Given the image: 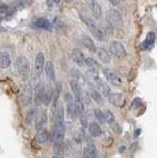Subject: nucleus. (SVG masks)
I'll return each mask as SVG.
<instances>
[{"label": "nucleus", "instance_id": "nucleus-1", "mask_svg": "<svg viewBox=\"0 0 157 158\" xmlns=\"http://www.w3.org/2000/svg\"><path fill=\"white\" fill-rule=\"evenodd\" d=\"M80 18L83 21V23L87 26L88 30L92 33V35L96 39H98L99 41H106V34L104 32V30H102L98 27L96 23L93 21L92 18H90L88 15H85L83 13H80Z\"/></svg>", "mask_w": 157, "mask_h": 158}, {"label": "nucleus", "instance_id": "nucleus-2", "mask_svg": "<svg viewBox=\"0 0 157 158\" xmlns=\"http://www.w3.org/2000/svg\"><path fill=\"white\" fill-rule=\"evenodd\" d=\"M65 132H66V126H65L64 121L56 122V125H55V127H53L52 137H51V139H52L53 144L60 145L63 141V139H64Z\"/></svg>", "mask_w": 157, "mask_h": 158}, {"label": "nucleus", "instance_id": "nucleus-3", "mask_svg": "<svg viewBox=\"0 0 157 158\" xmlns=\"http://www.w3.org/2000/svg\"><path fill=\"white\" fill-rule=\"evenodd\" d=\"M16 65H17V70L19 75L21 76L22 79H27L30 76V63H29V60L27 59V57L25 56H19L17 58L16 61Z\"/></svg>", "mask_w": 157, "mask_h": 158}, {"label": "nucleus", "instance_id": "nucleus-4", "mask_svg": "<svg viewBox=\"0 0 157 158\" xmlns=\"http://www.w3.org/2000/svg\"><path fill=\"white\" fill-rule=\"evenodd\" d=\"M107 22L112 27L120 28L122 25V18L120 12H118L115 9H111L107 12Z\"/></svg>", "mask_w": 157, "mask_h": 158}, {"label": "nucleus", "instance_id": "nucleus-5", "mask_svg": "<svg viewBox=\"0 0 157 158\" xmlns=\"http://www.w3.org/2000/svg\"><path fill=\"white\" fill-rule=\"evenodd\" d=\"M111 53L119 58H124L126 56V51L121 42L114 41L111 44Z\"/></svg>", "mask_w": 157, "mask_h": 158}, {"label": "nucleus", "instance_id": "nucleus-6", "mask_svg": "<svg viewBox=\"0 0 157 158\" xmlns=\"http://www.w3.org/2000/svg\"><path fill=\"white\" fill-rule=\"evenodd\" d=\"M47 123V112L46 109L40 107L37 111V115H36V118H35V125H36V128L39 131L43 130V126Z\"/></svg>", "mask_w": 157, "mask_h": 158}, {"label": "nucleus", "instance_id": "nucleus-7", "mask_svg": "<svg viewBox=\"0 0 157 158\" xmlns=\"http://www.w3.org/2000/svg\"><path fill=\"white\" fill-rule=\"evenodd\" d=\"M46 60L45 56L42 52H39L35 59V73L37 77H40L43 71V69L46 67Z\"/></svg>", "mask_w": 157, "mask_h": 158}, {"label": "nucleus", "instance_id": "nucleus-8", "mask_svg": "<svg viewBox=\"0 0 157 158\" xmlns=\"http://www.w3.org/2000/svg\"><path fill=\"white\" fill-rule=\"evenodd\" d=\"M64 99H65L66 104H67V113H68V115L71 116L72 118H74V116L77 115L74 97H73L70 93L66 92L65 96H64Z\"/></svg>", "mask_w": 157, "mask_h": 158}, {"label": "nucleus", "instance_id": "nucleus-9", "mask_svg": "<svg viewBox=\"0 0 157 158\" xmlns=\"http://www.w3.org/2000/svg\"><path fill=\"white\" fill-rule=\"evenodd\" d=\"M103 73H104V75L107 78V80L110 81L113 85H115V86H121L122 85L121 78L118 76L115 72H113L111 69L104 68V69H103Z\"/></svg>", "mask_w": 157, "mask_h": 158}, {"label": "nucleus", "instance_id": "nucleus-10", "mask_svg": "<svg viewBox=\"0 0 157 158\" xmlns=\"http://www.w3.org/2000/svg\"><path fill=\"white\" fill-rule=\"evenodd\" d=\"M71 57H72V60L74 61L77 65H79V66L85 65L86 58L84 56V54H83V52L80 51L79 48L73 49V51L71 52Z\"/></svg>", "mask_w": 157, "mask_h": 158}, {"label": "nucleus", "instance_id": "nucleus-11", "mask_svg": "<svg viewBox=\"0 0 157 158\" xmlns=\"http://www.w3.org/2000/svg\"><path fill=\"white\" fill-rule=\"evenodd\" d=\"M43 96H45V86L40 83L35 88V94H34V101L36 106H40L43 103Z\"/></svg>", "mask_w": 157, "mask_h": 158}, {"label": "nucleus", "instance_id": "nucleus-12", "mask_svg": "<svg viewBox=\"0 0 157 158\" xmlns=\"http://www.w3.org/2000/svg\"><path fill=\"white\" fill-rule=\"evenodd\" d=\"M86 80L87 82L92 86H96L98 82L101 80V78L99 76V73L96 70V69H89L86 72Z\"/></svg>", "mask_w": 157, "mask_h": 158}, {"label": "nucleus", "instance_id": "nucleus-13", "mask_svg": "<svg viewBox=\"0 0 157 158\" xmlns=\"http://www.w3.org/2000/svg\"><path fill=\"white\" fill-rule=\"evenodd\" d=\"M51 22L50 20H48L47 18H38L35 21L32 23V26L35 29H39V30H50L51 29Z\"/></svg>", "mask_w": 157, "mask_h": 158}, {"label": "nucleus", "instance_id": "nucleus-14", "mask_svg": "<svg viewBox=\"0 0 157 158\" xmlns=\"http://www.w3.org/2000/svg\"><path fill=\"white\" fill-rule=\"evenodd\" d=\"M155 40H156L155 34L152 33V32L148 33L146 35V38L144 40V42L140 44V48L141 49H149L154 44Z\"/></svg>", "mask_w": 157, "mask_h": 158}, {"label": "nucleus", "instance_id": "nucleus-15", "mask_svg": "<svg viewBox=\"0 0 157 158\" xmlns=\"http://www.w3.org/2000/svg\"><path fill=\"white\" fill-rule=\"evenodd\" d=\"M33 88L31 87H26L25 89L23 90L22 94H21V102L24 106L29 105L32 101V98H33Z\"/></svg>", "mask_w": 157, "mask_h": 158}, {"label": "nucleus", "instance_id": "nucleus-16", "mask_svg": "<svg viewBox=\"0 0 157 158\" xmlns=\"http://www.w3.org/2000/svg\"><path fill=\"white\" fill-rule=\"evenodd\" d=\"M53 98V89L51 83L47 84L45 86V96H43V105L48 106L52 101V99Z\"/></svg>", "mask_w": 157, "mask_h": 158}, {"label": "nucleus", "instance_id": "nucleus-17", "mask_svg": "<svg viewBox=\"0 0 157 158\" xmlns=\"http://www.w3.org/2000/svg\"><path fill=\"white\" fill-rule=\"evenodd\" d=\"M96 87L98 89V91H99L103 96H105V97L108 96V97H109L111 95V88H110V86L108 85V84L105 81H103L102 79L99 82H98Z\"/></svg>", "mask_w": 157, "mask_h": 158}, {"label": "nucleus", "instance_id": "nucleus-18", "mask_svg": "<svg viewBox=\"0 0 157 158\" xmlns=\"http://www.w3.org/2000/svg\"><path fill=\"white\" fill-rule=\"evenodd\" d=\"M69 85L71 88V91L74 95V99H81V93L82 89L80 87V83L76 80H71L69 82Z\"/></svg>", "mask_w": 157, "mask_h": 158}, {"label": "nucleus", "instance_id": "nucleus-19", "mask_svg": "<svg viewBox=\"0 0 157 158\" xmlns=\"http://www.w3.org/2000/svg\"><path fill=\"white\" fill-rule=\"evenodd\" d=\"M88 130H89V133L91 135V136H93V137L100 136L101 133H102L99 123H96V122H91L89 123V127H88Z\"/></svg>", "mask_w": 157, "mask_h": 158}, {"label": "nucleus", "instance_id": "nucleus-20", "mask_svg": "<svg viewBox=\"0 0 157 158\" xmlns=\"http://www.w3.org/2000/svg\"><path fill=\"white\" fill-rule=\"evenodd\" d=\"M82 44L87 49H89L91 52H97V48L96 44L93 42V40L88 37V36H83L82 37Z\"/></svg>", "mask_w": 157, "mask_h": 158}, {"label": "nucleus", "instance_id": "nucleus-21", "mask_svg": "<svg viewBox=\"0 0 157 158\" xmlns=\"http://www.w3.org/2000/svg\"><path fill=\"white\" fill-rule=\"evenodd\" d=\"M50 138V135H48V131L46 128H43V130L39 131L38 135H36V141L39 144H45V143Z\"/></svg>", "mask_w": 157, "mask_h": 158}, {"label": "nucleus", "instance_id": "nucleus-22", "mask_svg": "<svg viewBox=\"0 0 157 158\" xmlns=\"http://www.w3.org/2000/svg\"><path fill=\"white\" fill-rule=\"evenodd\" d=\"M89 4H90V9H91L92 15L94 16V18L95 19H100L101 16H102V9H101V6L96 1H90Z\"/></svg>", "mask_w": 157, "mask_h": 158}, {"label": "nucleus", "instance_id": "nucleus-23", "mask_svg": "<svg viewBox=\"0 0 157 158\" xmlns=\"http://www.w3.org/2000/svg\"><path fill=\"white\" fill-rule=\"evenodd\" d=\"M45 72H46V76L48 77V80L53 81L56 78V73H55V67H53L52 61H47L46 63V67H45Z\"/></svg>", "mask_w": 157, "mask_h": 158}, {"label": "nucleus", "instance_id": "nucleus-24", "mask_svg": "<svg viewBox=\"0 0 157 158\" xmlns=\"http://www.w3.org/2000/svg\"><path fill=\"white\" fill-rule=\"evenodd\" d=\"M63 117H64V108H63L62 103H58L57 107L56 109V113H55V117H53V120L56 122L58 121H63Z\"/></svg>", "mask_w": 157, "mask_h": 158}, {"label": "nucleus", "instance_id": "nucleus-25", "mask_svg": "<svg viewBox=\"0 0 157 158\" xmlns=\"http://www.w3.org/2000/svg\"><path fill=\"white\" fill-rule=\"evenodd\" d=\"M90 96L93 100L97 104H99V105H103V104H104V98L102 97V94L98 90H96V89L94 88L90 89Z\"/></svg>", "mask_w": 157, "mask_h": 158}, {"label": "nucleus", "instance_id": "nucleus-26", "mask_svg": "<svg viewBox=\"0 0 157 158\" xmlns=\"http://www.w3.org/2000/svg\"><path fill=\"white\" fill-rule=\"evenodd\" d=\"M98 56H99V58L101 59L102 62L104 63H110L111 62V53L107 51L106 48H100L99 52H98Z\"/></svg>", "mask_w": 157, "mask_h": 158}, {"label": "nucleus", "instance_id": "nucleus-27", "mask_svg": "<svg viewBox=\"0 0 157 158\" xmlns=\"http://www.w3.org/2000/svg\"><path fill=\"white\" fill-rule=\"evenodd\" d=\"M13 13H14V11L12 9H10L9 6L4 5L3 3L0 4V18H1V20L7 18L8 16H11Z\"/></svg>", "mask_w": 157, "mask_h": 158}, {"label": "nucleus", "instance_id": "nucleus-28", "mask_svg": "<svg viewBox=\"0 0 157 158\" xmlns=\"http://www.w3.org/2000/svg\"><path fill=\"white\" fill-rule=\"evenodd\" d=\"M0 64L2 68H7L11 65V58L8 52H2L0 56Z\"/></svg>", "mask_w": 157, "mask_h": 158}, {"label": "nucleus", "instance_id": "nucleus-29", "mask_svg": "<svg viewBox=\"0 0 157 158\" xmlns=\"http://www.w3.org/2000/svg\"><path fill=\"white\" fill-rule=\"evenodd\" d=\"M109 102L116 107L121 105L122 102V94L121 93H112L109 96Z\"/></svg>", "mask_w": 157, "mask_h": 158}, {"label": "nucleus", "instance_id": "nucleus-30", "mask_svg": "<svg viewBox=\"0 0 157 158\" xmlns=\"http://www.w3.org/2000/svg\"><path fill=\"white\" fill-rule=\"evenodd\" d=\"M87 151V154L89 155L90 158H98V151L96 146L93 144L91 141H88V145L85 148Z\"/></svg>", "mask_w": 157, "mask_h": 158}, {"label": "nucleus", "instance_id": "nucleus-31", "mask_svg": "<svg viewBox=\"0 0 157 158\" xmlns=\"http://www.w3.org/2000/svg\"><path fill=\"white\" fill-rule=\"evenodd\" d=\"M37 111H38V110H37L36 106H33V107H31V108L28 110L26 120H27V123H29V125H30V123H31L33 121H35L36 115H37Z\"/></svg>", "mask_w": 157, "mask_h": 158}, {"label": "nucleus", "instance_id": "nucleus-32", "mask_svg": "<svg viewBox=\"0 0 157 158\" xmlns=\"http://www.w3.org/2000/svg\"><path fill=\"white\" fill-rule=\"evenodd\" d=\"M94 115L96 117V118L98 120L100 123H106V115L105 113H103L102 111L98 110V109H95L94 110Z\"/></svg>", "mask_w": 157, "mask_h": 158}, {"label": "nucleus", "instance_id": "nucleus-33", "mask_svg": "<svg viewBox=\"0 0 157 158\" xmlns=\"http://www.w3.org/2000/svg\"><path fill=\"white\" fill-rule=\"evenodd\" d=\"M81 100H82L83 104H85V105H90V103H91V96H90V94H88L87 92L82 90Z\"/></svg>", "mask_w": 157, "mask_h": 158}, {"label": "nucleus", "instance_id": "nucleus-34", "mask_svg": "<svg viewBox=\"0 0 157 158\" xmlns=\"http://www.w3.org/2000/svg\"><path fill=\"white\" fill-rule=\"evenodd\" d=\"M85 64H86L87 66H89L90 69H95L94 67H98V66H99L98 62L95 60L94 58H92V57H87L86 58V61H85Z\"/></svg>", "mask_w": 157, "mask_h": 158}, {"label": "nucleus", "instance_id": "nucleus-35", "mask_svg": "<svg viewBox=\"0 0 157 158\" xmlns=\"http://www.w3.org/2000/svg\"><path fill=\"white\" fill-rule=\"evenodd\" d=\"M141 105H142V100L139 97H136V98L134 99V100H132L131 109H132V110H136V109H138Z\"/></svg>", "mask_w": 157, "mask_h": 158}, {"label": "nucleus", "instance_id": "nucleus-36", "mask_svg": "<svg viewBox=\"0 0 157 158\" xmlns=\"http://www.w3.org/2000/svg\"><path fill=\"white\" fill-rule=\"evenodd\" d=\"M105 115H106V123H109V125H112V123L115 122V117L113 115V113L110 110H108L106 111Z\"/></svg>", "mask_w": 157, "mask_h": 158}, {"label": "nucleus", "instance_id": "nucleus-37", "mask_svg": "<svg viewBox=\"0 0 157 158\" xmlns=\"http://www.w3.org/2000/svg\"><path fill=\"white\" fill-rule=\"evenodd\" d=\"M79 121L81 123V125L83 127H89V125H88V123H87V117L85 114H82L81 116H79Z\"/></svg>", "mask_w": 157, "mask_h": 158}, {"label": "nucleus", "instance_id": "nucleus-38", "mask_svg": "<svg viewBox=\"0 0 157 158\" xmlns=\"http://www.w3.org/2000/svg\"><path fill=\"white\" fill-rule=\"evenodd\" d=\"M140 132H141V130H140V128H138V130H136V131H134V136L137 137V136H138V135H140Z\"/></svg>", "mask_w": 157, "mask_h": 158}, {"label": "nucleus", "instance_id": "nucleus-39", "mask_svg": "<svg viewBox=\"0 0 157 158\" xmlns=\"http://www.w3.org/2000/svg\"><path fill=\"white\" fill-rule=\"evenodd\" d=\"M52 158H63V156L61 154H55Z\"/></svg>", "mask_w": 157, "mask_h": 158}, {"label": "nucleus", "instance_id": "nucleus-40", "mask_svg": "<svg viewBox=\"0 0 157 158\" xmlns=\"http://www.w3.org/2000/svg\"><path fill=\"white\" fill-rule=\"evenodd\" d=\"M126 149V146H121V147H120V150H119V151H120L121 153H122V152H124V151H125Z\"/></svg>", "mask_w": 157, "mask_h": 158}, {"label": "nucleus", "instance_id": "nucleus-41", "mask_svg": "<svg viewBox=\"0 0 157 158\" xmlns=\"http://www.w3.org/2000/svg\"><path fill=\"white\" fill-rule=\"evenodd\" d=\"M83 158H90V157H89V155L87 154V151H86V149L84 150V154H83Z\"/></svg>", "mask_w": 157, "mask_h": 158}]
</instances>
